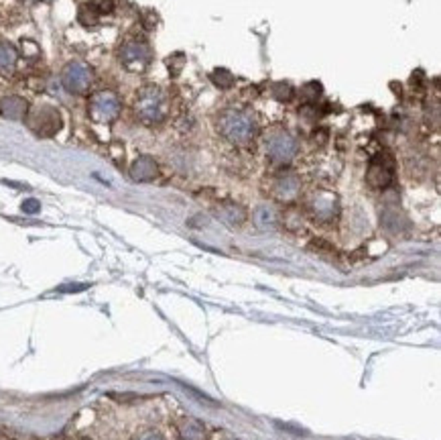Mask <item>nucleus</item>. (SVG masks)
Returning a JSON list of instances; mask_svg holds the SVG:
<instances>
[{"mask_svg": "<svg viewBox=\"0 0 441 440\" xmlns=\"http://www.w3.org/2000/svg\"><path fill=\"white\" fill-rule=\"evenodd\" d=\"M218 131L234 145H248L257 137V118L248 109H228L218 118Z\"/></svg>", "mask_w": 441, "mask_h": 440, "instance_id": "f257e3e1", "label": "nucleus"}, {"mask_svg": "<svg viewBox=\"0 0 441 440\" xmlns=\"http://www.w3.org/2000/svg\"><path fill=\"white\" fill-rule=\"evenodd\" d=\"M134 114L145 125H157L167 114V98L159 86H145L134 102Z\"/></svg>", "mask_w": 441, "mask_h": 440, "instance_id": "f03ea898", "label": "nucleus"}, {"mask_svg": "<svg viewBox=\"0 0 441 440\" xmlns=\"http://www.w3.org/2000/svg\"><path fill=\"white\" fill-rule=\"evenodd\" d=\"M297 139L283 129L271 131L264 139V151L275 164H289L297 155Z\"/></svg>", "mask_w": 441, "mask_h": 440, "instance_id": "7ed1b4c3", "label": "nucleus"}, {"mask_svg": "<svg viewBox=\"0 0 441 440\" xmlns=\"http://www.w3.org/2000/svg\"><path fill=\"white\" fill-rule=\"evenodd\" d=\"M29 129L39 137H53L61 129V114L53 107H37L25 116Z\"/></svg>", "mask_w": 441, "mask_h": 440, "instance_id": "20e7f679", "label": "nucleus"}, {"mask_svg": "<svg viewBox=\"0 0 441 440\" xmlns=\"http://www.w3.org/2000/svg\"><path fill=\"white\" fill-rule=\"evenodd\" d=\"M88 114L94 123L110 125L120 114V100L114 92H98L88 102Z\"/></svg>", "mask_w": 441, "mask_h": 440, "instance_id": "39448f33", "label": "nucleus"}, {"mask_svg": "<svg viewBox=\"0 0 441 440\" xmlns=\"http://www.w3.org/2000/svg\"><path fill=\"white\" fill-rule=\"evenodd\" d=\"M61 82L72 94H86L94 82V72L83 61H72L61 72Z\"/></svg>", "mask_w": 441, "mask_h": 440, "instance_id": "423d86ee", "label": "nucleus"}, {"mask_svg": "<svg viewBox=\"0 0 441 440\" xmlns=\"http://www.w3.org/2000/svg\"><path fill=\"white\" fill-rule=\"evenodd\" d=\"M118 57H120V63L127 70H130V72H143V70L149 68L153 54H151V47L145 41L132 39V41H127L120 47Z\"/></svg>", "mask_w": 441, "mask_h": 440, "instance_id": "0eeeda50", "label": "nucleus"}, {"mask_svg": "<svg viewBox=\"0 0 441 440\" xmlns=\"http://www.w3.org/2000/svg\"><path fill=\"white\" fill-rule=\"evenodd\" d=\"M392 178H394V162L390 155H380L370 162V167L366 171V180L372 188H378V190L389 188L392 184Z\"/></svg>", "mask_w": 441, "mask_h": 440, "instance_id": "6e6552de", "label": "nucleus"}, {"mask_svg": "<svg viewBox=\"0 0 441 440\" xmlns=\"http://www.w3.org/2000/svg\"><path fill=\"white\" fill-rule=\"evenodd\" d=\"M299 190H301V182L295 173H281L275 178V184H273V196L277 200H293L299 196Z\"/></svg>", "mask_w": 441, "mask_h": 440, "instance_id": "1a4fd4ad", "label": "nucleus"}, {"mask_svg": "<svg viewBox=\"0 0 441 440\" xmlns=\"http://www.w3.org/2000/svg\"><path fill=\"white\" fill-rule=\"evenodd\" d=\"M312 210L315 219L321 222H330L336 219L337 214V200L332 194H317L312 200Z\"/></svg>", "mask_w": 441, "mask_h": 440, "instance_id": "9d476101", "label": "nucleus"}, {"mask_svg": "<svg viewBox=\"0 0 441 440\" xmlns=\"http://www.w3.org/2000/svg\"><path fill=\"white\" fill-rule=\"evenodd\" d=\"M157 173H159L157 162L153 157H149V155L138 157L134 164L130 165V178L134 182H151V180H155Z\"/></svg>", "mask_w": 441, "mask_h": 440, "instance_id": "9b49d317", "label": "nucleus"}, {"mask_svg": "<svg viewBox=\"0 0 441 440\" xmlns=\"http://www.w3.org/2000/svg\"><path fill=\"white\" fill-rule=\"evenodd\" d=\"M29 112V104L21 96H6L0 100V114L10 120H23Z\"/></svg>", "mask_w": 441, "mask_h": 440, "instance_id": "f8f14e48", "label": "nucleus"}, {"mask_svg": "<svg viewBox=\"0 0 441 440\" xmlns=\"http://www.w3.org/2000/svg\"><path fill=\"white\" fill-rule=\"evenodd\" d=\"M179 439L206 440V426L195 418H183L179 422Z\"/></svg>", "mask_w": 441, "mask_h": 440, "instance_id": "ddd939ff", "label": "nucleus"}, {"mask_svg": "<svg viewBox=\"0 0 441 440\" xmlns=\"http://www.w3.org/2000/svg\"><path fill=\"white\" fill-rule=\"evenodd\" d=\"M17 59H19L17 49L10 43L0 41V74H4V76L13 74V70L17 65Z\"/></svg>", "mask_w": 441, "mask_h": 440, "instance_id": "4468645a", "label": "nucleus"}, {"mask_svg": "<svg viewBox=\"0 0 441 440\" xmlns=\"http://www.w3.org/2000/svg\"><path fill=\"white\" fill-rule=\"evenodd\" d=\"M218 212H220L218 217H222L228 224H242L244 219H246L244 210L240 206H236V204H224V206H220Z\"/></svg>", "mask_w": 441, "mask_h": 440, "instance_id": "2eb2a0df", "label": "nucleus"}, {"mask_svg": "<svg viewBox=\"0 0 441 440\" xmlns=\"http://www.w3.org/2000/svg\"><path fill=\"white\" fill-rule=\"evenodd\" d=\"M255 222H257L259 228H271L277 222V214L271 206H259L255 210Z\"/></svg>", "mask_w": 441, "mask_h": 440, "instance_id": "dca6fc26", "label": "nucleus"}, {"mask_svg": "<svg viewBox=\"0 0 441 440\" xmlns=\"http://www.w3.org/2000/svg\"><path fill=\"white\" fill-rule=\"evenodd\" d=\"M98 17H100V15L96 13V8H94L92 4H86V6L79 8V23L86 25V27L96 25V23H98Z\"/></svg>", "mask_w": 441, "mask_h": 440, "instance_id": "f3484780", "label": "nucleus"}, {"mask_svg": "<svg viewBox=\"0 0 441 440\" xmlns=\"http://www.w3.org/2000/svg\"><path fill=\"white\" fill-rule=\"evenodd\" d=\"M211 80L216 82V86H220L222 90H228V88H232L234 86L232 74H230V72H226V70H218V72H214Z\"/></svg>", "mask_w": 441, "mask_h": 440, "instance_id": "a211bd4d", "label": "nucleus"}, {"mask_svg": "<svg viewBox=\"0 0 441 440\" xmlns=\"http://www.w3.org/2000/svg\"><path fill=\"white\" fill-rule=\"evenodd\" d=\"M273 94H275V98H279V100H291L293 98V88H291V84H285V82H279L273 86Z\"/></svg>", "mask_w": 441, "mask_h": 440, "instance_id": "6ab92c4d", "label": "nucleus"}, {"mask_svg": "<svg viewBox=\"0 0 441 440\" xmlns=\"http://www.w3.org/2000/svg\"><path fill=\"white\" fill-rule=\"evenodd\" d=\"M92 6L96 8V13H98V15H104V13H112V8H114L112 0H92Z\"/></svg>", "mask_w": 441, "mask_h": 440, "instance_id": "aec40b11", "label": "nucleus"}, {"mask_svg": "<svg viewBox=\"0 0 441 440\" xmlns=\"http://www.w3.org/2000/svg\"><path fill=\"white\" fill-rule=\"evenodd\" d=\"M39 208H41V204H39L35 198H29V200L23 202V212H25V214H37Z\"/></svg>", "mask_w": 441, "mask_h": 440, "instance_id": "412c9836", "label": "nucleus"}, {"mask_svg": "<svg viewBox=\"0 0 441 440\" xmlns=\"http://www.w3.org/2000/svg\"><path fill=\"white\" fill-rule=\"evenodd\" d=\"M136 440H163V437L157 430H147V432H143Z\"/></svg>", "mask_w": 441, "mask_h": 440, "instance_id": "4be33fe9", "label": "nucleus"}, {"mask_svg": "<svg viewBox=\"0 0 441 440\" xmlns=\"http://www.w3.org/2000/svg\"><path fill=\"white\" fill-rule=\"evenodd\" d=\"M224 440H240V439H234V437H226Z\"/></svg>", "mask_w": 441, "mask_h": 440, "instance_id": "5701e85b", "label": "nucleus"}]
</instances>
